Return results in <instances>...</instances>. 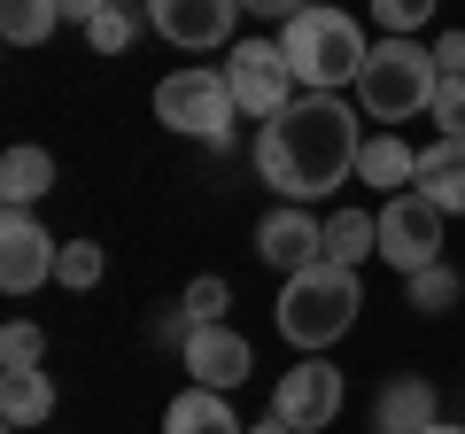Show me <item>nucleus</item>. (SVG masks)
Wrapping results in <instances>:
<instances>
[{"label":"nucleus","mask_w":465,"mask_h":434,"mask_svg":"<svg viewBox=\"0 0 465 434\" xmlns=\"http://www.w3.org/2000/svg\"><path fill=\"white\" fill-rule=\"evenodd\" d=\"M357 109L341 94H295V109L256 133V179L280 202H326L357 179Z\"/></svg>","instance_id":"f257e3e1"},{"label":"nucleus","mask_w":465,"mask_h":434,"mask_svg":"<svg viewBox=\"0 0 465 434\" xmlns=\"http://www.w3.org/2000/svg\"><path fill=\"white\" fill-rule=\"evenodd\" d=\"M280 54L287 70H295L302 94H341V85H357V70H365V32H357V16H341V8H302V16L280 24Z\"/></svg>","instance_id":"f03ea898"},{"label":"nucleus","mask_w":465,"mask_h":434,"mask_svg":"<svg viewBox=\"0 0 465 434\" xmlns=\"http://www.w3.org/2000/svg\"><path fill=\"white\" fill-rule=\"evenodd\" d=\"M357 311H365V280L357 271H341V264H311V271H295V280H280V334L295 341V350H333V341L357 326Z\"/></svg>","instance_id":"7ed1b4c3"},{"label":"nucleus","mask_w":465,"mask_h":434,"mask_svg":"<svg viewBox=\"0 0 465 434\" xmlns=\"http://www.w3.org/2000/svg\"><path fill=\"white\" fill-rule=\"evenodd\" d=\"M434 94H442V63H434V47H419V39H381V47L365 54V70H357V109H365L372 124L419 117V109H434Z\"/></svg>","instance_id":"20e7f679"},{"label":"nucleus","mask_w":465,"mask_h":434,"mask_svg":"<svg viewBox=\"0 0 465 434\" xmlns=\"http://www.w3.org/2000/svg\"><path fill=\"white\" fill-rule=\"evenodd\" d=\"M155 117L171 133L202 140V148H232V117H241V101H232L225 70H171L155 85Z\"/></svg>","instance_id":"39448f33"},{"label":"nucleus","mask_w":465,"mask_h":434,"mask_svg":"<svg viewBox=\"0 0 465 434\" xmlns=\"http://www.w3.org/2000/svg\"><path fill=\"white\" fill-rule=\"evenodd\" d=\"M225 85H232V101H241V117H256V124H272V117L295 109V70H287L280 39H232Z\"/></svg>","instance_id":"423d86ee"},{"label":"nucleus","mask_w":465,"mask_h":434,"mask_svg":"<svg viewBox=\"0 0 465 434\" xmlns=\"http://www.w3.org/2000/svg\"><path fill=\"white\" fill-rule=\"evenodd\" d=\"M381 256L411 280V271H427V264H442V210H434L427 194H388L381 202Z\"/></svg>","instance_id":"0eeeda50"},{"label":"nucleus","mask_w":465,"mask_h":434,"mask_svg":"<svg viewBox=\"0 0 465 434\" xmlns=\"http://www.w3.org/2000/svg\"><path fill=\"white\" fill-rule=\"evenodd\" d=\"M341 365H326V357H302L295 372H280V388H272V419H287L295 434H318L341 419Z\"/></svg>","instance_id":"6e6552de"},{"label":"nucleus","mask_w":465,"mask_h":434,"mask_svg":"<svg viewBox=\"0 0 465 434\" xmlns=\"http://www.w3.org/2000/svg\"><path fill=\"white\" fill-rule=\"evenodd\" d=\"M256 256H264L280 280H295V271L326 264V217H311L302 202H280V210L256 225Z\"/></svg>","instance_id":"1a4fd4ad"},{"label":"nucleus","mask_w":465,"mask_h":434,"mask_svg":"<svg viewBox=\"0 0 465 434\" xmlns=\"http://www.w3.org/2000/svg\"><path fill=\"white\" fill-rule=\"evenodd\" d=\"M54 256H63V241H47V225H39L32 210H8V217H0V287H8V295L47 287L54 280Z\"/></svg>","instance_id":"9d476101"},{"label":"nucleus","mask_w":465,"mask_h":434,"mask_svg":"<svg viewBox=\"0 0 465 434\" xmlns=\"http://www.w3.org/2000/svg\"><path fill=\"white\" fill-rule=\"evenodd\" d=\"M232 16H249L241 0H148V24L171 39V47H225L232 39Z\"/></svg>","instance_id":"9b49d317"},{"label":"nucleus","mask_w":465,"mask_h":434,"mask_svg":"<svg viewBox=\"0 0 465 434\" xmlns=\"http://www.w3.org/2000/svg\"><path fill=\"white\" fill-rule=\"evenodd\" d=\"M179 357H186V372H194V388H217V396H232V388L249 380V365H256L232 318H225V326H194Z\"/></svg>","instance_id":"f8f14e48"},{"label":"nucleus","mask_w":465,"mask_h":434,"mask_svg":"<svg viewBox=\"0 0 465 434\" xmlns=\"http://www.w3.org/2000/svg\"><path fill=\"white\" fill-rule=\"evenodd\" d=\"M434 419H442V396H434L419 372L388 380V388H381V403H372V434H427Z\"/></svg>","instance_id":"ddd939ff"},{"label":"nucleus","mask_w":465,"mask_h":434,"mask_svg":"<svg viewBox=\"0 0 465 434\" xmlns=\"http://www.w3.org/2000/svg\"><path fill=\"white\" fill-rule=\"evenodd\" d=\"M419 194L442 217H465V140H427L419 148Z\"/></svg>","instance_id":"4468645a"},{"label":"nucleus","mask_w":465,"mask_h":434,"mask_svg":"<svg viewBox=\"0 0 465 434\" xmlns=\"http://www.w3.org/2000/svg\"><path fill=\"white\" fill-rule=\"evenodd\" d=\"M357 186H381V194H411L419 186V148H403L396 133H372L357 148Z\"/></svg>","instance_id":"2eb2a0df"},{"label":"nucleus","mask_w":465,"mask_h":434,"mask_svg":"<svg viewBox=\"0 0 465 434\" xmlns=\"http://www.w3.org/2000/svg\"><path fill=\"white\" fill-rule=\"evenodd\" d=\"M47 186H54V155H47V148H32V140H24V148L0 155V202H8V210L47 202Z\"/></svg>","instance_id":"dca6fc26"},{"label":"nucleus","mask_w":465,"mask_h":434,"mask_svg":"<svg viewBox=\"0 0 465 434\" xmlns=\"http://www.w3.org/2000/svg\"><path fill=\"white\" fill-rule=\"evenodd\" d=\"M0 419L8 427H47L54 419V380H47V365H32V372H0Z\"/></svg>","instance_id":"f3484780"},{"label":"nucleus","mask_w":465,"mask_h":434,"mask_svg":"<svg viewBox=\"0 0 465 434\" xmlns=\"http://www.w3.org/2000/svg\"><path fill=\"white\" fill-rule=\"evenodd\" d=\"M163 434H249V427L232 419V403L217 396V388H186V396H171Z\"/></svg>","instance_id":"a211bd4d"},{"label":"nucleus","mask_w":465,"mask_h":434,"mask_svg":"<svg viewBox=\"0 0 465 434\" xmlns=\"http://www.w3.org/2000/svg\"><path fill=\"white\" fill-rule=\"evenodd\" d=\"M365 256H381V217H365V210H333V217H326V264L357 271Z\"/></svg>","instance_id":"6ab92c4d"},{"label":"nucleus","mask_w":465,"mask_h":434,"mask_svg":"<svg viewBox=\"0 0 465 434\" xmlns=\"http://www.w3.org/2000/svg\"><path fill=\"white\" fill-rule=\"evenodd\" d=\"M54 24H63L54 0H0V39H8V47H47Z\"/></svg>","instance_id":"aec40b11"},{"label":"nucleus","mask_w":465,"mask_h":434,"mask_svg":"<svg viewBox=\"0 0 465 434\" xmlns=\"http://www.w3.org/2000/svg\"><path fill=\"white\" fill-rule=\"evenodd\" d=\"M458 295H465V280H458L450 264H427V271L403 280V302H411L419 318H450V311H458Z\"/></svg>","instance_id":"412c9836"},{"label":"nucleus","mask_w":465,"mask_h":434,"mask_svg":"<svg viewBox=\"0 0 465 434\" xmlns=\"http://www.w3.org/2000/svg\"><path fill=\"white\" fill-rule=\"evenodd\" d=\"M101 264H109V249H101V241H63V256H54V287L85 295V287L101 280Z\"/></svg>","instance_id":"4be33fe9"},{"label":"nucleus","mask_w":465,"mask_h":434,"mask_svg":"<svg viewBox=\"0 0 465 434\" xmlns=\"http://www.w3.org/2000/svg\"><path fill=\"white\" fill-rule=\"evenodd\" d=\"M133 32H140V16L124 8V0H109V8L85 24V47H94V54H124V47H133Z\"/></svg>","instance_id":"5701e85b"},{"label":"nucleus","mask_w":465,"mask_h":434,"mask_svg":"<svg viewBox=\"0 0 465 434\" xmlns=\"http://www.w3.org/2000/svg\"><path fill=\"white\" fill-rule=\"evenodd\" d=\"M179 311L194 318V326H225V311H232V287L217 280V271H202V280L179 295Z\"/></svg>","instance_id":"b1692460"},{"label":"nucleus","mask_w":465,"mask_h":434,"mask_svg":"<svg viewBox=\"0 0 465 434\" xmlns=\"http://www.w3.org/2000/svg\"><path fill=\"white\" fill-rule=\"evenodd\" d=\"M0 365H8V372H32V365H47V334H39L32 318H16V326L0 334Z\"/></svg>","instance_id":"393cba45"},{"label":"nucleus","mask_w":465,"mask_h":434,"mask_svg":"<svg viewBox=\"0 0 465 434\" xmlns=\"http://www.w3.org/2000/svg\"><path fill=\"white\" fill-rule=\"evenodd\" d=\"M434 8H442V0H372V24H381L388 39H411Z\"/></svg>","instance_id":"a878e982"},{"label":"nucleus","mask_w":465,"mask_h":434,"mask_svg":"<svg viewBox=\"0 0 465 434\" xmlns=\"http://www.w3.org/2000/svg\"><path fill=\"white\" fill-rule=\"evenodd\" d=\"M442 133L434 140H465V78H442V94H434V109H427Z\"/></svg>","instance_id":"bb28decb"},{"label":"nucleus","mask_w":465,"mask_h":434,"mask_svg":"<svg viewBox=\"0 0 465 434\" xmlns=\"http://www.w3.org/2000/svg\"><path fill=\"white\" fill-rule=\"evenodd\" d=\"M434 63H442V78H465V32H442V39H434Z\"/></svg>","instance_id":"cd10ccee"},{"label":"nucleus","mask_w":465,"mask_h":434,"mask_svg":"<svg viewBox=\"0 0 465 434\" xmlns=\"http://www.w3.org/2000/svg\"><path fill=\"white\" fill-rule=\"evenodd\" d=\"M241 8H249V16H302V8H318V0H241Z\"/></svg>","instance_id":"c85d7f7f"},{"label":"nucleus","mask_w":465,"mask_h":434,"mask_svg":"<svg viewBox=\"0 0 465 434\" xmlns=\"http://www.w3.org/2000/svg\"><path fill=\"white\" fill-rule=\"evenodd\" d=\"M54 8H63V24H78V32H85V24H94L109 0H54Z\"/></svg>","instance_id":"c756f323"},{"label":"nucleus","mask_w":465,"mask_h":434,"mask_svg":"<svg viewBox=\"0 0 465 434\" xmlns=\"http://www.w3.org/2000/svg\"><path fill=\"white\" fill-rule=\"evenodd\" d=\"M249 434H295V427H287V419H256Z\"/></svg>","instance_id":"7c9ffc66"},{"label":"nucleus","mask_w":465,"mask_h":434,"mask_svg":"<svg viewBox=\"0 0 465 434\" xmlns=\"http://www.w3.org/2000/svg\"><path fill=\"white\" fill-rule=\"evenodd\" d=\"M427 434H465V427H450V419H434V427H427Z\"/></svg>","instance_id":"2f4dec72"},{"label":"nucleus","mask_w":465,"mask_h":434,"mask_svg":"<svg viewBox=\"0 0 465 434\" xmlns=\"http://www.w3.org/2000/svg\"><path fill=\"white\" fill-rule=\"evenodd\" d=\"M8 434H24V427H8Z\"/></svg>","instance_id":"473e14b6"}]
</instances>
